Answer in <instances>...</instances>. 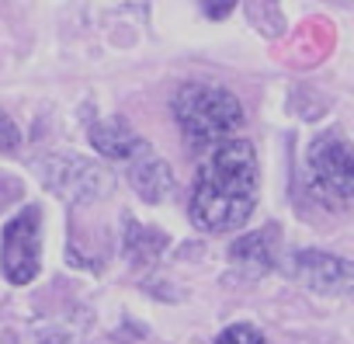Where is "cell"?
I'll return each mask as SVG.
<instances>
[{
    "label": "cell",
    "instance_id": "obj_3",
    "mask_svg": "<svg viewBox=\"0 0 354 344\" xmlns=\"http://www.w3.org/2000/svg\"><path fill=\"white\" fill-rule=\"evenodd\" d=\"M306 170H309V188L323 206L354 209V146L344 136L337 132L316 136L306 156Z\"/></svg>",
    "mask_w": 354,
    "mask_h": 344
},
{
    "label": "cell",
    "instance_id": "obj_2",
    "mask_svg": "<svg viewBox=\"0 0 354 344\" xmlns=\"http://www.w3.org/2000/svg\"><path fill=\"white\" fill-rule=\"evenodd\" d=\"M174 118L192 146H216L243 125V105L226 87L195 80L174 94Z\"/></svg>",
    "mask_w": 354,
    "mask_h": 344
},
{
    "label": "cell",
    "instance_id": "obj_10",
    "mask_svg": "<svg viewBox=\"0 0 354 344\" xmlns=\"http://www.w3.org/2000/svg\"><path fill=\"white\" fill-rule=\"evenodd\" d=\"M125 261L132 268H146V264H156V257L167 251V237L160 230H149L136 219H125Z\"/></svg>",
    "mask_w": 354,
    "mask_h": 344
},
{
    "label": "cell",
    "instance_id": "obj_6",
    "mask_svg": "<svg viewBox=\"0 0 354 344\" xmlns=\"http://www.w3.org/2000/svg\"><path fill=\"white\" fill-rule=\"evenodd\" d=\"M292 275L306 289L330 296V292H340L354 282V264L344 257H333L326 251H299L292 257Z\"/></svg>",
    "mask_w": 354,
    "mask_h": 344
},
{
    "label": "cell",
    "instance_id": "obj_5",
    "mask_svg": "<svg viewBox=\"0 0 354 344\" xmlns=\"http://www.w3.org/2000/svg\"><path fill=\"white\" fill-rule=\"evenodd\" d=\"M42 181L49 192L63 195L66 202H91L111 188V178L94 163L77 153H56L42 160Z\"/></svg>",
    "mask_w": 354,
    "mask_h": 344
},
{
    "label": "cell",
    "instance_id": "obj_1",
    "mask_svg": "<svg viewBox=\"0 0 354 344\" xmlns=\"http://www.w3.org/2000/svg\"><path fill=\"white\" fill-rule=\"evenodd\" d=\"M257 206V156L247 139H223L198 167L192 223L205 233L240 230Z\"/></svg>",
    "mask_w": 354,
    "mask_h": 344
},
{
    "label": "cell",
    "instance_id": "obj_11",
    "mask_svg": "<svg viewBox=\"0 0 354 344\" xmlns=\"http://www.w3.org/2000/svg\"><path fill=\"white\" fill-rule=\"evenodd\" d=\"M216 344H264V337H261V330L250 327V323H233V327H226V330L216 337Z\"/></svg>",
    "mask_w": 354,
    "mask_h": 344
},
{
    "label": "cell",
    "instance_id": "obj_13",
    "mask_svg": "<svg viewBox=\"0 0 354 344\" xmlns=\"http://www.w3.org/2000/svg\"><path fill=\"white\" fill-rule=\"evenodd\" d=\"M233 8H236V0H202V11H205V18H212V21L226 18Z\"/></svg>",
    "mask_w": 354,
    "mask_h": 344
},
{
    "label": "cell",
    "instance_id": "obj_4",
    "mask_svg": "<svg viewBox=\"0 0 354 344\" xmlns=\"http://www.w3.org/2000/svg\"><path fill=\"white\" fill-rule=\"evenodd\" d=\"M39 209L28 206L21 209L0 233V268L11 285H28L35 282L42 268V244H39Z\"/></svg>",
    "mask_w": 354,
    "mask_h": 344
},
{
    "label": "cell",
    "instance_id": "obj_9",
    "mask_svg": "<svg viewBox=\"0 0 354 344\" xmlns=\"http://www.w3.org/2000/svg\"><path fill=\"white\" fill-rule=\"evenodd\" d=\"M91 143L108 160H129L146 139H139L136 129H129L125 118H108V122H97L91 129Z\"/></svg>",
    "mask_w": 354,
    "mask_h": 344
},
{
    "label": "cell",
    "instance_id": "obj_12",
    "mask_svg": "<svg viewBox=\"0 0 354 344\" xmlns=\"http://www.w3.org/2000/svg\"><path fill=\"white\" fill-rule=\"evenodd\" d=\"M18 146H21V129L8 115H0V153H15Z\"/></svg>",
    "mask_w": 354,
    "mask_h": 344
},
{
    "label": "cell",
    "instance_id": "obj_7",
    "mask_svg": "<svg viewBox=\"0 0 354 344\" xmlns=\"http://www.w3.org/2000/svg\"><path fill=\"white\" fill-rule=\"evenodd\" d=\"M129 181H132V192L146 202H163L170 192H174V174L170 167L163 163V156L153 153L149 143H142L129 160Z\"/></svg>",
    "mask_w": 354,
    "mask_h": 344
},
{
    "label": "cell",
    "instance_id": "obj_8",
    "mask_svg": "<svg viewBox=\"0 0 354 344\" xmlns=\"http://www.w3.org/2000/svg\"><path fill=\"white\" fill-rule=\"evenodd\" d=\"M274 247H278V230L264 226L257 233H247L243 240H236L230 247V261L243 271V275H268L274 268Z\"/></svg>",
    "mask_w": 354,
    "mask_h": 344
}]
</instances>
